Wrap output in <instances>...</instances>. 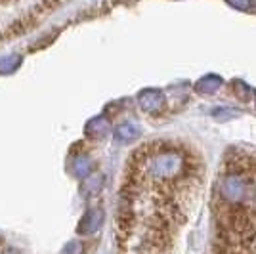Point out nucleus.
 Segmentation results:
<instances>
[{"label":"nucleus","mask_w":256,"mask_h":254,"mask_svg":"<svg viewBox=\"0 0 256 254\" xmlns=\"http://www.w3.org/2000/svg\"><path fill=\"white\" fill-rule=\"evenodd\" d=\"M142 104H144V107L146 109H155V107H159V106H162V96L159 94V92H144L142 94Z\"/></svg>","instance_id":"obj_3"},{"label":"nucleus","mask_w":256,"mask_h":254,"mask_svg":"<svg viewBox=\"0 0 256 254\" xmlns=\"http://www.w3.org/2000/svg\"><path fill=\"white\" fill-rule=\"evenodd\" d=\"M69 0H0V44L31 31Z\"/></svg>","instance_id":"obj_1"},{"label":"nucleus","mask_w":256,"mask_h":254,"mask_svg":"<svg viewBox=\"0 0 256 254\" xmlns=\"http://www.w3.org/2000/svg\"><path fill=\"white\" fill-rule=\"evenodd\" d=\"M224 86V80L218 76V74H206L203 76L199 82H197V90L199 92H203V94H214V92H218L220 88Z\"/></svg>","instance_id":"obj_2"},{"label":"nucleus","mask_w":256,"mask_h":254,"mask_svg":"<svg viewBox=\"0 0 256 254\" xmlns=\"http://www.w3.org/2000/svg\"><path fill=\"white\" fill-rule=\"evenodd\" d=\"M241 115V113H239V111H232V109H224V111H222V109H220V111H214V116H216V118H220V120H222V118H235V116H239Z\"/></svg>","instance_id":"obj_5"},{"label":"nucleus","mask_w":256,"mask_h":254,"mask_svg":"<svg viewBox=\"0 0 256 254\" xmlns=\"http://www.w3.org/2000/svg\"><path fill=\"white\" fill-rule=\"evenodd\" d=\"M232 6H234L235 10H241V12H246L252 8V0H228Z\"/></svg>","instance_id":"obj_4"}]
</instances>
